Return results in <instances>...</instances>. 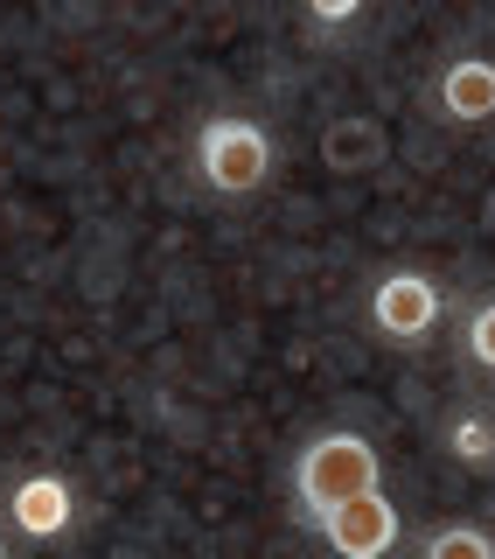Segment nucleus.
<instances>
[{
    "label": "nucleus",
    "instance_id": "obj_1",
    "mask_svg": "<svg viewBox=\"0 0 495 559\" xmlns=\"http://www.w3.org/2000/svg\"><path fill=\"white\" fill-rule=\"evenodd\" d=\"M370 489H384V454L370 433H314L307 448L293 454V497L300 511H307V524H322L328 511H342V503L370 497Z\"/></svg>",
    "mask_w": 495,
    "mask_h": 559
},
{
    "label": "nucleus",
    "instance_id": "obj_2",
    "mask_svg": "<svg viewBox=\"0 0 495 559\" xmlns=\"http://www.w3.org/2000/svg\"><path fill=\"white\" fill-rule=\"evenodd\" d=\"M273 133L258 127V119H244V112H217V119H203V133H196V175L217 197H252V189H265V175H273Z\"/></svg>",
    "mask_w": 495,
    "mask_h": 559
},
{
    "label": "nucleus",
    "instance_id": "obj_3",
    "mask_svg": "<svg viewBox=\"0 0 495 559\" xmlns=\"http://www.w3.org/2000/svg\"><path fill=\"white\" fill-rule=\"evenodd\" d=\"M439 314H447V287H439L433 273H419V266H391V273H377V287H370V329H377L391 349L433 343Z\"/></svg>",
    "mask_w": 495,
    "mask_h": 559
},
{
    "label": "nucleus",
    "instance_id": "obj_4",
    "mask_svg": "<svg viewBox=\"0 0 495 559\" xmlns=\"http://www.w3.org/2000/svg\"><path fill=\"white\" fill-rule=\"evenodd\" d=\"M314 532H322L342 559H391L398 538H405V518H398V503L384 497V489H370V497L342 503V511H328Z\"/></svg>",
    "mask_w": 495,
    "mask_h": 559
},
{
    "label": "nucleus",
    "instance_id": "obj_5",
    "mask_svg": "<svg viewBox=\"0 0 495 559\" xmlns=\"http://www.w3.org/2000/svg\"><path fill=\"white\" fill-rule=\"evenodd\" d=\"M433 112L447 127H488L495 119V63L488 57H454L433 84Z\"/></svg>",
    "mask_w": 495,
    "mask_h": 559
},
{
    "label": "nucleus",
    "instance_id": "obj_6",
    "mask_svg": "<svg viewBox=\"0 0 495 559\" xmlns=\"http://www.w3.org/2000/svg\"><path fill=\"white\" fill-rule=\"evenodd\" d=\"M8 518L22 524L35 546H49V538L70 532V518H77V497H70L63 476H22V483H14V497H8Z\"/></svg>",
    "mask_w": 495,
    "mask_h": 559
},
{
    "label": "nucleus",
    "instance_id": "obj_7",
    "mask_svg": "<svg viewBox=\"0 0 495 559\" xmlns=\"http://www.w3.org/2000/svg\"><path fill=\"white\" fill-rule=\"evenodd\" d=\"M322 162L342 168V175H363L384 162V127L377 119H335V127L322 133Z\"/></svg>",
    "mask_w": 495,
    "mask_h": 559
},
{
    "label": "nucleus",
    "instance_id": "obj_8",
    "mask_svg": "<svg viewBox=\"0 0 495 559\" xmlns=\"http://www.w3.org/2000/svg\"><path fill=\"white\" fill-rule=\"evenodd\" d=\"M447 448L468 468H495V413H482V406L447 413Z\"/></svg>",
    "mask_w": 495,
    "mask_h": 559
},
{
    "label": "nucleus",
    "instance_id": "obj_9",
    "mask_svg": "<svg viewBox=\"0 0 495 559\" xmlns=\"http://www.w3.org/2000/svg\"><path fill=\"white\" fill-rule=\"evenodd\" d=\"M419 559H495V538L482 524H439L426 546H419Z\"/></svg>",
    "mask_w": 495,
    "mask_h": 559
},
{
    "label": "nucleus",
    "instance_id": "obj_10",
    "mask_svg": "<svg viewBox=\"0 0 495 559\" xmlns=\"http://www.w3.org/2000/svg\"><path fill=\"white\" fill-rule=\"evenodd\" d=\"M461 357L474 364V371L495 378V294H482V301L468 308V322H461Z\"/></svg>",
    "mask_w": 495,
    "mask_h": 559
},
{
    "label": "nucleus",
    "instance_id": "obj_11",
    "mask_svg": "<svg viewBox=\"0 0 495 559\" xmlns=\"http://www.w3.org/2000/svg\"><path fill=\"white\" fill-rule=\"evenodd\" d=\"M363 8H370V0H307V14H314L322 28H349Z\"/></svg>",
    "mask_w": 495,
    "mask_h": 559
},
{
    "label": "nucleus",
    "instance_id": "obj_12",
    "mask_svg": "<svg viewBox=\"0 0 495 559\" xmlns=\"http://www.w3.org/2000/svg\"><path fill=\"white\" fill-rule=\"evenodd\" d=\"M0 559H8V538H0Z\"/></svg>",
    "mask_w": 495,
    "mask_h": 559
}]
</instances>
